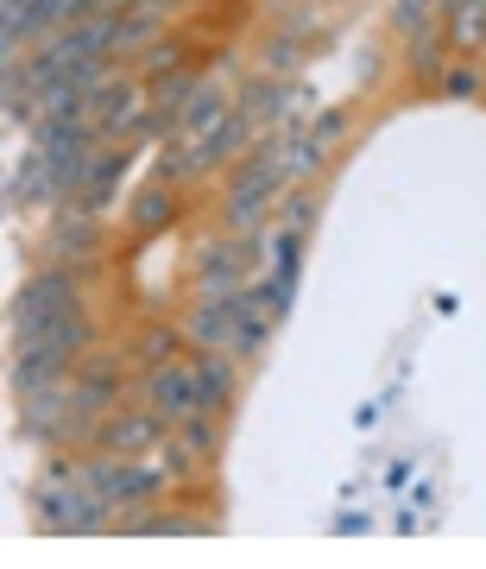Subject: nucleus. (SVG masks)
I'll return each instance as SVG.
<instances>
[{
  "mask_svg": "<svg viewBox=\"0 0 486 569\" xmlns=\"http://www.w3.org/2000/svg\"><path fill=\"white\" fill-rule=\"evenodd\" d=\"M178 348H183V336L171 323H152V329H140V342H133V355H140L145 367H159V361H178Z\"/></svg>",
  "mask_w": 486,
  "mask_h": 569,
  "instance_id": "obj_15",
  "label": "nucleus"
},
{
  "mask_svg": "<svg viewBox=\"0 0 486 569\" xmlns=\"http://www.w3.org/2000/svg\"><path fill=\"white\" fill-rule=\"evenodd\" d=\"M253 114H246L241 102L227 108V121H215L209 133H196V146L190 152H164V178H209V171H222L227 159H241V146H253Z\"/></svg>",
  "mask_w": 486,
  "mask_h": 569,
  "instance_id": "obj_3",
  "label": "nucleus"
},
{
  "mask_svg": "<svg viewBox=\"0 0 486 569\" xmlns=\"http://www.w3.org/2000/svg\"><path fill=\"white\" fill-rule=\"evenodd\" d=\"M241 355H227V348H196V380H203V411L209 418H222L234 387H241V373H234Z\"/></svg>",
  "mask_w": 486,
  "mask_h": 569,
  "instance_id": "obj_10",
  "label": "nucleus"
},
{
  "mask_svg": "<svg viewBox=\"0 0 486 569\" xmlns=\"http://www.w3.org/2000/svg\"><path fill=\"white\" fill-rule=\"evenodd\" d=\"M284 228H297V234H310V222H316V197L310 190H291L284 197V216H279Z\"/></svg>",
  "mask_w": 486,
  "mask_h": 569,
  "instance_id": "obj_19",
  "label": "nucleus"
},
{
  "mask_svg": "<svg viewBox=\"0 0 486 569\" xmlns=\"http://www.w3.org/2000/svg\"><path fill=\"white\" fill-rule=\"evenodd\" d=\"M284 183H291V146H284V140H253V146H246V159L234 164L222 228L234 234V241L260 234V228H272L265 216H272V203L284 197Z\"/></svg>",
  "mask_w": 486,
  "mask_h": 569,
  "instance_id": "obj_1",
  "label": "nucleus"
},
{
  "mask_svg": "<svg viewBox=\"0 0 486 569\" xmlns=\"http://www.w3.org/2000/svg\"><path fill=\"white\" fill-rule=\"evenodd\" d=\"M429 13H436V0H392V26L411 39H417V26H429Z\"/></svg>",
  "mask_w": 486,
  "mask_h": 569,
  "instance_id": "obj_17",
  "label": "nucleus"
},
{
  "mask_svg": "<svg viewBox=\"0 0 486 569\" xmlns=\"http://www.w3.org/2000/svg\"><path fill=\"white\" fill-rule=\"evenodd\" d=\"M171 430L152 418L145 406H114L102 418V430H95V449H108V456H145V449H159Z\"/></svg>",
  "mask_w": 486,
  "mask_h": 569,
  "instance_id": "obj_6",
  "label": "nucleus"
},
{
  "mask_svg": "<svg viewBox=\"0 0 486 569\" xmlns=\"http://www.w3.org/2000/svg\"><path fill=\"white\" fill-rule=\"evenodd\" d=\"M63 310H82L77 279H70L63 266H44V272H32V279H26L20 291H13V342L39 336L44 323H58Z\"/></svg>",
  "mask_w": 486,
  "mask_h": 569,
  "instance_id": "obj_5",
  "label": "nucleus"
},
{
  "mask_svg": "<svg viewBox=\"0 0 486 569\" xmlns=\"http://www.w3.org/2000/svg\"><path fill=\"white\" fill-rule=\"evenodd\" d=\"M297 272H304V234L297 228H272V284H279V298L291 305V291H297Z\"/></svg>",
  "mask_w": 486,
  "mask_h": 569,
  "instance_id": "obj_12",
  "label": "nucleus"
},
{
  "mask_svg": "<svg viewBox=\"0 0 486 569\" xmlns=\"http://www.w3.org/2000/svg\"><path fill=\"white\" fill-rule=\"evenodd\" d=\"M291 63H297V44L291 39H279L272 51H265V70H291Z\"/></svg>",
  "mask_w": 486,
  "mask_h": 569,
  "instance_id": "obj_22",
  "label": "nucleus"
},
{
  "mask_svg": "<svg viewBox=\"0 0 486 569\" xmlns=\"http://www.w3.org/2000/svg\"><path fill=\"white\" fill-rule=\"evenodd\" d=\"M310 133H316V146H335L347 133V114H342V108H328V114H316V127H310Z\"/></svg>",
  "mask_w": 486,
  "mask_h": 569,
  "instance_id": "obj_21",
  "label": "nucleus"
},
{
  "mask_svg": "<svg viewBox=\"0 0 486 569\" xmlns=\"http://www.w3.org/2000/svg\"><path fill=\"white\" fill-rule=\"evenodd\" d=\"M246 266H253V253H246V241H215V247H203V260H196V291L203 298H234L246 284Z\"/></svg>",
  "mask_w": 486,
  "mask_h": 569,
  "instance_id": "obj_7",
  "label": "nucleus"
},
{
  "mask_svg": "<svg viewBox=\"0 0 486 569\" xmlns=\"http://www.w3.org/2000/svg\"><path fill=\"white\" fill-rule=\"evenodd\" d=\"M443 89L455 96V102H467V96H480L486 82H480V70H474V63H455V70L443 77Z\"/></svg>",
  "mask_w": 486,
  "mask_h": 569,
  "instance_id": "obj_20",
  "label": "nucleus"
},
{
  "mask_svg": "<svg viewBox=\"0 0 486 569\" xmlns=\"http://www.w3.org/2000/svg\"><path fill=\"white\" fill-rule=\"evenodd\" d=\"M171 216H178L171 190H140V197H133V228H140V234H159V228H171Z\"/></svg>",
  "mask_w": 486,
  "mask_h": 569,
  "instance_id": "obj_14",
  "label": "nucleus"
},
{
  "mask_svg": "<svg viewBox=\"0 0 486 569\" xmlns=\"http://www.w3.org/2000/svg\"><path fill=\"white\" fill-rule=\"evenodd\" d=\"M140 406L159 418L164 430H178L183 418H196L203 411V380H196V361H159V367H145V380H140Z\"/></svg>",
  "mask_w": 486,
  "mask_h": 569,
  "instance_id": "obj_4",
  "label": "nucleus"
},
{
  "mask_svg": "<svg viewBox=\"0 0 486 569\" xmlns=\"http://www.w3.org/2000/svg\"><path fill=\"white\" fill-rule=\"evenodd\" d=\"M411 70H417L424 82L448 77V70H443V39H429V32H417V39H411Z\"/></svg>",
  "mask_w": 486,
  "mask_h": 569,
  "instance_id": "obj_16",
  "label": "nucleus"
},
{
  "mask_svg": "<svg viewBox=\"0 0 486 569\" xmlns=\"http://www.w3.org/2000/svg\"><path fill=\"white\" fill-rule=\"evenodd\" d=\"M89 348H95V323L82 310H63L58 323H44L39 336L13 342V392H39L51 380H77V367Z\"/></svg>",
  "mask_w": 486,
  "mask_h": 569,
  "instance_id": "obj_2",
  "label": "nucleus"
},
{
  "mask_svg": "<svg viewBox=\"0 0 486 569\" xmlns=\"http://www.w3.org/2000/svg\"><path fill=\"white\" fill-rule=\"evenodd\" d=\"M227 96H222V82H196L190 89V102L178 108V121H171V140H196V133H209L215 121H227Z\"/></svg>",
  "mask_w": 486,
  "mask_h": 569,
  "instance_id": "obj_11",
  "label": "nucleus"
},
{
  "mask_svg": "<svg viewBox=\"0 0 486 569\" xmlns=\"http://www.w3.org/2000/svg\"><path fill=\"white\" fill-rule=\"evenodd\" d=\"M126 164H133V152H102V164H95V178H89V190L77 197V209H108V197L121 190V178H126Z\"/></svg>",
  "mask_w": 486,
  "mask_h": 569,
  "instance_id": "obj_13",
  "label": "nucleus"
},
{
  "mask_svg": "<svg viewBox=\"0 0 486 569\" xmlns=\"http://www.w3.org/2000/svg\"><path fill=\"white\" fill-rule=\"evenodd\" d=\"M7 203L13 209H51V203H63L58 197V183H51V159H44L39 146L20 159V171L7 178Z\"/></svg>",
  "mask_w": 486,
  "mask_h": 569,
  "instance_id": "obj_9",
  "label": "nucleus"
},
{
  "mask_svg": "<svg viewBox=\"0 0 486 569\" xmlns=\"http://www.w3.org/2000/svg\"><path fill=\"white\" fill-rule=\"evenodd\" d=\"M140 127H152V102H145L140 89H102L95 96V133L108 146L121 140V133H140Z\"/></svg>",
  "mask_w": 486,
  "mask_h": 569,
  "instance_id": "obj_8",
  "label": "nucleus"
},
{
  "mask_svg": "<svg viewBox=\"0 0 486 569\" xmlns=\"http://www.w3.org/2000/svg\"><path fill=\"white\" fill-rule=\"evenodd\" d=\"M178 58H183V39H159L140 58V77H164V70H178Z\"/></svg>",
  "mask_w": 486,
  "mask_h": 569,
  "instance_id": "obj_18",
  "label": "nucleus"
}]
</instances>
